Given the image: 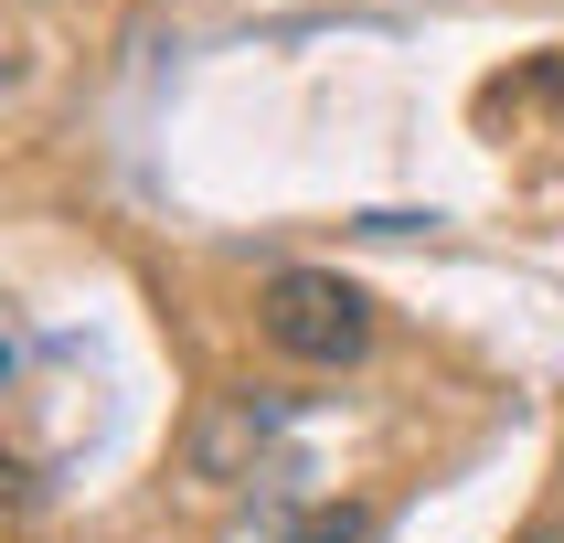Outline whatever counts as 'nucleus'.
Instances as JSON below:
<instances>
[{
    "mask_svg": "<svg viewBox=\"0 0 564 543\" xmlns=\"http://www.w3.org/2000/svg\"><path fill=\"white\" fill-rule=\"evenodd\" d=\"M256 319H267V341L288 362H319V373H341L373 351V298L330 267H278V278L256 287Z\"/></svg>",
    "mask_w": 564,
    "mask_h": 543,
    "instance_id": "f257e3e1",
    "label": "nucleus"
}]
</instances>
